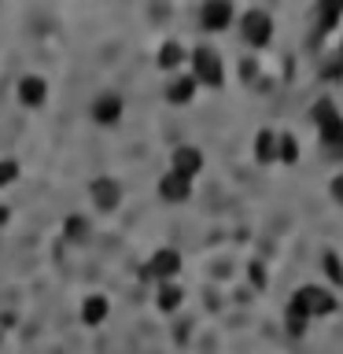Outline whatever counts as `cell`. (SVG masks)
<instances>
[{"instance_id": "cell-20", "label": "cell", "mask_w": 343, "mask_h": 354, "mask_svg": "<svg viewBox=\"0 0 343 354\" xmlns=\"http://www.w3.org/2000/svg\"><path fill=\"white\" fill-rule=\"evenodd\" d=\"M325 270H328V277H332V281H336V284H343V270H340V259H336V254H332V251H325Z\"/></svg>"}, {"instance_id": "cell-7", "label": "cell", "mask_w": 343, "mask_h": 354, "mask_svg": "<svg viewBox=\"0 0 343 354\" xmlns=\"http://www.w3.org/2000/svg\"><path fill=\"white\" fill-rule=\"evenodd\" d=\"M89 196H93V203H96L100 210H115L118 199H122V188H118L115 177H96L93 188H89Z\"/></svg>"}, {"instance_id": "cell-18", "label": "cell", "mask_w": 343, "mask_h": 354, "mask_svg": "<svg viewBox=\"0 0 343 354\" xmlns=\"http://www.w3.org/2000/svg\"><path fill=\"white\" fill-rule=\"evenodd\" d=\"M317 15H321V33H328V30H332V22L343 15V4H321V8H317Z\"/></svg>"}, {"instance_id": "cell-21", "label": "cell", "mask_w": 343, "mask_h": 354, "mask_svg": "<svg viewBox=\"0 0 343 354\" xmlns=\"http://www.w3.org/2000/svg\"><path fill=\"white\" fill-rule=\"evenodd\" d=\"M66 236H71L74 243L85 240V221H82V218H71V221H66Z\"/></svg>"}, {"instance_id": "cell-9", "label": "cell", "mask_w": 343, "mask_h": 354, "mask_svg": "<svg viewBox=\"0 0 343 354\" xmlns=\"http://www.w3.org/2000/svg\"><path fill=\"white\" fill-rule=\"evenodd\" d=\"M19 100L26 107H41L44 100H48V85H44V77H37V74H26L19 82Z\"/></svg>"}, {"instance_id": "cell-1", "label": "cell", "mask_w": 343, "mask_h": 354, "mask_svg": "<svg viewBox=\"0 0 343 354\" xmlns=\"http://www.w3.org/2000/svg\"><path fill=\"white\" fill-rule=\"evenodd\" d=\"M288 310L303 314L306 321H314V317H328L332 310H336V295H332L328 288H299V292L292 295V303H288Z\"/></svg>"}, {"instance_id": "cell-8", "label": "cell", "mask_w": 343, "mask_h": 354, "mask_svg": "<svg viewBox=\"0 0 343 354\" xmlns=\"http://www.w3.org/2000/svg\"><path fill=\"white\" fill-rule=\"evenodd\" d=\"M93 118L100 122V126H115V122L122 118V96L118 93H104L93 100Z\"/></svg>"}, {"instance_id": "cell-17", "label": "cell", "mask_w": 343, "mask_h": 354, "mask_svg": "<svg viewBox=\"0 0 343 354\" xmlns=\"http://www.w3.org/2000/svg\"><path fill=\"white\" fill-rule=\"evenodd\" d=\"M181 299H185V292H181V288H177L174 281H166V284L159 288V310H166V314L181 306Z\"/></svg>"}, {"instance_id": "cell-15", "label": "cell", "mask_w": 343, "mask_h": 354, "mask_svg": "<svg viewBox=\"0 0 343 354\" xmlns=\"http://www.w3.org/2000/svg\"><path fill=\"white\" fill-rule=\"evenodd\" d=\"M254 159L259 162H273L277 159V133L262 129L259 137H254Z\"/></svg>"}, {"instance_id": "cell-3", "label": "cell", "mask_w": 343, "mask_h": 354, "mask_svg": "<svg viewBox=\"0 0 343 354\" xmlns=\"http://www.w3.org/2000/svg\"><path fill=\"white\" fill-rule=\"evenodd\" d=\"M240 33H243V41H248L251 48H266V44L273 41V19H270V11H262V8L243 11Z\"/></svg>"}, {"instance_id": "cell-13", "label": "cell", "mask_w": 343, "mask_h": 354, "mask_svg": "<svg viewBox=\"0 0 343 354\" xmlns=\"http://www.w3.org/2000/svg\"><path fill=\"white\" fill-rule=\"evenodd\" d=\"M104 317H107V299L104 295H89L82 303V321L85 325H104Z\"/></svg>"}, {"instance_id": "cell-2", "label": "cell", "mask_w": 343, "mask_h": 354, "mask_svg": "<svg viewBox=\"0 0 343 354\" xmlns=\"http://www.w3.org/2000/svg\"><path fill=\"white\" fill-rule=\"evenodd\" d=\"M192 77L196 85H207V88H218L225 82V66H221V55L214 48H196L192 52Z\"/></svg>"}, {"instance_id": "cell-11", "label": "cell", "mask_w": 343, "mask_h": 354, "mask_svg": "<svg viewBox=\"0 0 343 354\" xmlns=\"http://www.w3.org/2000/svg\"><path fill=\"white\" fill-rule=\"evenodd\" d=\"M192 96H196V77L192 74H181L166 85V100H170V104H188Z\"/></svg>"}, {"instance_id": "cell-22", "label": "cell", "mask_w": 343, "mask_h": 354, "mask_svg": "<svg viewBox=\"0 0 343 354\" xmlns=\"http://www.w3.org/2000/svg\"><path fill=\"white\" fill-rule=\"evenodd\" d=\"M328 192H332V199H336V203H343V174L336 177V181H332V188H328Z\"/></svg>"}, {"instance_id": "cell-16", "label": "cell", "mask_w": 343, "mask_h": 354, "mask_svg": "<svg viewBox=\"0 0 343 354\" xmlns=\"http://www.w3.org/2000/svg\"><path fill=\"white\" fill-rule=\"evenodd\" d=\"M277 159L281 162H299V140L292 137V133H277Z\"/></svg>"}, {"instance_id": "cell-14", "label": "cell", "mask_w": 343, "mask_h": 354, "mask_svg": "<svg viewBox=\"0 0 343 354\" xmlns=\"http://www.w3.org/2000/svg\"><path fill=\"white\" fill-rule=\"evenodd\" d=\"M185 48H181V41H166L163 48H159V66L163 71H177V66L185 63Z\"/></svg>"}, {"instance_id": "cell-10", "label": "cell", "mask_w": 343, "mask_h": 354, "mask_svg": "<svg viewBox=\"0 0 343 354\" xmlns=\"http://www.w3.org/2000/svg\"><path fill=\"white\" fill-rule=\"evenodd\" d=\"M188 192H192V181H185V177H177V174H166L159 181V196L166 203H185Z\"/></svg>"}, {"instance_id": "cell-23", "label": "cell", "mask_w": 343, "mask_h": 354, "mask_svg": "<svg viewBox=\"0 0 343 354\" xmlns=\"http://www.w3.org/2000/svg\"><path fill=\"white\" fill-rule=\"evenodd\" d=\"M4 221H8V207H0V225H4Z\"/></svg>"}, {"instance_id": "cell-6", "label": "cell", "mask_w": 343, "mask_h": 354, "mask_svg": "<svg viewBox=\"0 0 343 354\" xmlns=\"http://www.w3.org/2000/svg\"><path fill=\"white\" fill-rule=\"evenodd\" d=\"M199 22H203V30H225L232 22V4L229 0H210V4L199 8Z\"/></svg>"}, {"instance_id": "cell-5", "label": "cell", "mask_w": 343, "mask_h": 354, "mask_svg": "<svg viewBox=\"0 0 343 354\" xmlns=\"http://www.w3.org/2000/svg\"><path fill=\"white\" fill-rule=\"evenodd\" d=\"M177 270H181V254H177L174 248H163L148 259V277H155V281H163V284L174 281Z\"/></svg>"}, {"instance_id": "cell-12", "label": "cell", "mask_w": 343, "mask_h": 354, "mask_svg": "<svg viewBox=\"0 0 343 354\" xmlns=\"http://www.w3.org/2000/svg\"><path fill=\"white\" fill-rule=\"evenodd\" d=\"M317 133H321V144H325L332 155H340V159H343V118L328 122V126H321Z\"/></svg>"}, {"instance_id": "cell-4", "label": "cell", "mask_w": 343, "mask_h": 354, "mask_svg": "<svg viewBox=\"0 0 343 354\" xmlns=\"http://www.w3.org/2000/svg\"><path fill=\"white\" fill-rule=\"evenodd\" d=\"M199 170H203V155H199V148H192V144L174 148V155H170V174L185 177V181H192Z\"/></svg>"}, {"instance_id": "cell-19", "label": "cell", "mask_w": 343, "mask_h": 354, "mask_svg": "<svg viewBox=\"0 0 343 354\" xmlns=\"http://www.w3.org/2000/svg\"><path fill=\"white\" fill-rule=\"evenodd\" d=\"M19 177V162L15 159H0V185H11Z\"/></svg>"}]
</instances>
